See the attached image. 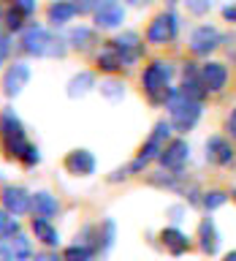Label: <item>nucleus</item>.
Wrapping results in <instances>:
<instances>
[{"label": "nucleus", "mask_w": 236, "mask_h": 261, "mask_svg": "<svg viewBox=\"0 0 236 261\" xmlns=\"http://www.w3.org/2000/svg\"><path fill=\"white\" fill-rule=\"evenodd\" d=\"M19 49L30 57H65L68 41L54 36V33L46 30L44 24H27V28L22 30Z\"/></svg>", "instance_id": "nucleus-1"}, {"label": "nucleus", "mask_w": 236, "mask_h": 261, "mask_svg": "<svg viewBox=\"0 0 236 261\" xmlns=\"http://www.w3.org/2000/svg\"><path fill=\"white\" fill-rule=\"evenodd\" d=\"M171 79H174V65L168 60H152L141 73V90L152 106H166L171 95Z\"/></svg>", "instance_id": "nucleus-2"}, {"label": "nucleus", "mask_w": 236, "mask_h": 261, "mask_svg": "<svg viewBox=\"0 0 236 261\" xmlns=\"http://www.w3.org/2000/svg\"><path fill=\"white\" fill-rule=\"evenodd\" d=\"M0 144H3L6 158H16V161H22L24 152L30 150V142L24 136V125L14 109L0 112Z\"/></svg>", "instance_id": "nucleus-3"}, {"label": "nucleus", "mask_w": 236, "mask_h": 261, "mask_svg": "<svg viewBox=\"0 0 236 261\" xmlns=\"http://www.w3.org/2000/svg\"><path fill=\"white\" fill-rule=\"evenodd\" d=\"M166 106L171 109V125H174L179 134H187V130H193L195 122L201 120V101H193V98H187L179 87L171 90Z\"/></svg>", "instance_id": "nucleus-4"}, {"label": "nucleus", "mask_w": 236, "mask_h": 261, "mask_svg": "<svg viewBox=\"0 0 236 261\" xmlns=\"http://www.w3.org/2000/svg\"><path fill=\"white\" fill-rule=\"evenodd\" d=\"M168 136H171V122H166V120L158 122V125H155V130L150 134V139L144 142L141 152H138L136 158L130 161V166H128L130 174H138V171L146 169V163H150L152 158H160V152L166 150V144H168Z\"/></svg>", "instance_id": "nucleus-5"}, {"label": "nucleus", "mask_w": 236, "mask_h": 261, "mask_svg": "<svg viewBox=\"0 0 236 261\" xmlns=\"http://www.w3.org/2000/svg\"><path fill=\"white\" fill-rule=\"evenodd\" d=\"M179 33V16L166 8V11H160L155 19L150 22V28H146V41L150 44H168V41H174Z\"/></svg>", "instance_id": "nucleus-6"}, {"label": "nucleus", "mask_w": 236, "mask_h": 261, "mask_svg": "<svg viewBox=\"0 0 236 261\" xmlns=\"http://www.w3.org/2000/svg\"><path fill=\"white\" fill-rule=\"evenodd\" d=\"M220 44H223V36H220V30L215 24H198V28L190 33V41H187L190 52L198 55V57L212 55L215 49H220Z\"/></svg>", "instance_id": "nucleus-7"}, {"label": "nucleus", "mask_w": 236, "mask_h": 261, "mask_svg": "<svg viewBox=\"0 0 236 261\" xmlns=\"http://www.w3.org/2000/svg\"><path fill=\"white\" fill-rule=\"evenodd\" d=\"M109 44L120 52V57H122V63H125V65L138 63V60H141V55H144V41H141V36H138V33H133V30L120 33V36L111 38Z\"/></svg>", "instance_id": "nucleus-8"}, {"label": "nucleus", "mask_w": 236, "mask_h": 261, "mask_svg": "<svg viewBox=\"0 0 236 261\" xmlns=\"http://www.w3.org/2000/svg\"><path fill=\"white\" fill-rule=\"evenodd\" d=\"M0 204H3V210H8L11 215L19 218V215L33 210V196L19 185H6L3 191H0Z\"/></svg>", "instance_id": "nucleus-9"}, {"label": "nucleus", "mask_w": 236, "mask_h": 261, "mask_svg": "<svg viewBox=\"0 0 236 261\" xmlns=\"http://www.w3.org/2000/svg\"><path fill=\"white\" fill-rule=\"evenodd\" d=\"M160 166L166 171H182L185 163L190 161V144L185 139H174V142L166 144V150L160 152Z\"/></svg>", "instance_id": "nucleus-10"}, {"label": "nucleus", "mask_w": 236, "mask_h": 261, "mask_svg": "<svg viewBox=\"0 0 236 261\" xmlns=\"http://www.w3.org/2000/svg\"><path fill=\"white\" fill-rule=\"evenodd\" d=\"M0 256L3 261H27L33 256L30 240L22 231L14 237H0Z\"/></svg>", "instance_id": "nucleus-11"}, {"label": "nucleus", "mask_w": 236, "mask_h": 261, "mask_svg": "<svg viewBox=\"0 0 236 261\" xmlns=\"http://www.w3.org/2000/svg\"><path fill=\"white\" fill-rule=\"evenodd\" d=\"M27 82H30V65L27 63H11L6 71V76H3L6 98H16L24 87H27Z\"/></svg>", "instance_id": "nucleus-12"}, {"label": "nucleus", "mask_w": 236, "mask_h": 261, "mask_svg": "<svg viewBox=\"0 0 236 261\" xmlns=\"http://www.w3.org/2000/svg\"><path fill=\"white\" fill-rule=\"evenodd\" d=\"M206 161L215 163V166H228L233 163V144L228 142L225 136H209L206 139Z\"/></svg>", "instance_id": "nucleus-13"}, {"label": "nucleus", "mask_w": 236, "mask_h": 261, "mask_svg": "<svg viewBox=\"0 0 236 261\" xmlns=\"http://www.w3.org/2000/svg\"><path fill=\"white\" fill-rule=\"evenodd\" d=\"M201 82L206 87V93H220L228 82V68L225 63H217V60H209L201 65Z\"/></svg>", "instance_id": "nucleus-14"}, {"label": "nucleus", "mask_w": 236, "mask_h": 261, "mask_svg": "<svg viewBox=\"0 0 236 261\" xmlns=\"http://www.w3.org/2000/svg\"><path fill=\"white\" fill-rule=\"evenodd\" d=\"M65 169L76 177H90L95 171V155L90 150H71L65 155Z\"/></svg>", "instance_id": "nucleus-15"}, {"label": "nucleus", "mask_w": 236, "mask_h": 261, "mask_svg": "<svg viewBox=\"0 0 236 261\" xmlns=\"http://www.w3.org/2000/svg\"><path fill=\"white\" fill-rule=\"evenodd\" d=\"M198 245L206 256H215L220 250V231H217V226L212 218H203L198 223Z\"/></svg>", "instance_id": "nucleus-16"}, {"label": "nucleus", "mask_w": 236, "mask_h": 261, "mask_svg": "<svg viewBox=\"0 0 236 261\" xmlns=\"http://www.w3.org/2000/svg\"><path fill=\"white\" fill-rule=\"evenodd\" d=\"M160 245L171 253V256H182V253L190 250V240H187V237L179 231V228H174V226L160 231Z\"/></svg>", "instance_id": "nucleus-17"}, {"label": "nucleus", "mask_w": 236, "mask_h": 261, "mask_svg": "<svg viewBox=\"0 0 236 261\" xmlns=\"http://www.w3.org/2000/svg\"><path fill=\"white\" fill-rule=\"evenodd\" d=\"M65 41H68V46L79 49V52H87V49H93L98 44V36H95L93 28H87V24H76V28L68 30Z\"/></svg>", "instance_id": "nucleus-18"}, {"label": "nucleus", "mask_w": 236, "mask_h": 261, "mask_svg": "<svg viewBox=\"0 0 236 261\" xmlns=\"http://www.w3.org/2000/svg\"><path fill=\"white\" fill-rule=\"evenodd\" d=\"M76 14H79V11H76V6H73V0H54V3L46 8V19L52 22L54 28L68 24Z\"/></svg>", "instance_id": "nucleus-19"}, {"label": "nucleus", "mask_w": 236, "mask_h": 261, "mask_svg": "<svg viewBox=\"0 0 236 261\" xmlns=\"http://www.w3.org/2000/svg\"><path fill=\"white\" fill-rule=\"evenodd\" d=\"M33 234H36V240H41L46 245V248H57L60 245V234H57V228L49 223V218H38L33 215Z\"/></svg>", "instance_id": "nucleus-20"}, {"label": "nucleus", "mask_w": 236, "mask_h": 261, "mask_svg": "<svg viewBox=\"0 0 236 261\" xmlns=\"http://www.w3.org/2000/svg\"><path fill=\"white\" fill-rule=\"evenodd\" d=\"M57 210H60V204H57V199H54L52 193L41 191V193L33 196V215H38V218H54Z\"/></svg>", "instance_id": "nucleus-21"}, {"label": "nucleus", "mask_w": 236, "mask_h": 261, "mask_svg": "<svg viewBox=\"0 0 236 261\" xmlns=\"http://www.w3.org/2000/svg\"><path fill=\"white\" fill-rule=\"evenodd\" d=\"M93 87H98L93 73H90V71H79L76 76L68 82V98H84Z\"/></svg>", "instance_id": "nucleus-22"}, {"label": "nucleus", "mask_w": 236, "mask_h": 261, "mask_svg": "<svg viewBox=\"0 0 236 261\" xmlns=\"http://www.w3.org/2000/svg\"><path fill=\"white\" fill-rule=\"evenodd\" d=\"M122 57H120V52L114 49L111 44H106L101 52H98V68L101 71H106V73H117L120 68H122Z\"/></svg>", "instance_id": "nucleus-23"}, {"label": "nucleus", "mask_w": 236, "mask_h": 261, "mask_svg": "<svg viewBox=\"0 0 236 261\" xmlns=\"http://www.w3.org/2000/svg\"><path fill=\"white\" fill-rule=\"evenodd\" d=\"M0 16H3V28H6L8 33H19V30H24V19H27V16H24L14 3H11V8H6V11L0 14Z\"/></svg>", "instance_id": "nucleus-24"}, {"label": "nucleus", "mask_w": 236, "mask_h": 261, "mask_svg": "<svg viewBox=\"0 0 236 261\" xmlns=\"http://www.w3.org/2000/svg\"><path fill=\"white\" fill-rule=\"evenodd\" d=\"M111 242H114V220L106 218L103 223H101V228H98V242H95V248L101 250V253H106V250L111 248Z\"/></svg>", "instance_id": "nucleus-25"}, {"label": "nucleus", "mask_w": 236, "mask_h": 261, "mask_svg": "<svg viewBox=\"0 0 236 261\" xmlns=\"http://www.w3.org/2000/svg\"><path fill=\"white\" fill-rule=\"evenodd\" d=\"M101 95H103V98H109V101H120V98L125 95V85H122L120 79L109 76V79H103V82H101Z\"/></svg>", "instance_id": "nucleus-26"}, {"label": "nucleus", "mask_w": 236, "mask_h": 261, "mask_svg": "<svg viewBox=\"0 0 236 261\" xmlns=\"http://www.w3.org/2000/svg\"><path fill=\"white\" fill-rule=\"evenodd\" d=\"M93 250H95V248H90V245H81V242H76V245H71V248H65V253H63V261H90V256H93Z\"/></svg>", "instance_id": "nucleus-27"}, {"label": "nucleus", "mask_w": 236, "mask_h": 261, "mask_svg": "<svg viewBox=\"0 0 236 261\" xmlns=\"http://www.w3.org/2000/svg\"><path fill=\"white\" fill-rule=\"evenodd\" d=\"M14 234H19L16 215H11L8 210H0V237H14Z\"/></svg>", "instance_id": "nucleus-28"}, {"label": "nucleus", "mask_w": 236, "mask_h": 261, "mask_svg": "<svg viewBox=\"0 0 236 261\" xmlns=\"http://www.w3.org/2000/svg\"><path fill=\"white\" fill-rule=\"evenodd\" d=\"M228 196H231V193H225V191H217V188H215V191H206V193H203L201 204H203V207H206V210L212 212V210L223 207V204L228 201Z\"/></svg>", "instance_id": "nucleus-29"}, {"label": "nucleus", "mask_w": 236, "mask_h": 261, "mask_svg": "<svg viewBox=\"0 0 236 261\" xmlns=\"http://www.w3.org/2000/svg\"><path fill=\"white\" fill-rule=\"evenodd\" d=\"M185 8L195 16H203L206 11H212V6H215V0H182Z\"/></svg>", "instance_id": "nucleus-30"}, {"label": "nucleus", "mask_w": 236, "mask_h": 261, "mask_svg": "<svg viewBox=\"0 0 236 261\" xmlns=\"http://www.w3.org/2000/svg\"><path fill=\"white\" fill-rule=\"evenodd\" d=\"M73 6H76L79 14H95L98 0H73Z\"/></svg>", "instance_id": "nucleus-31"}, {"label": "nucleus", "mask_w": 236, "mask_h": 261, "mask_svg": "<svg viewBox=\"0 0 236 261\" xmlns=\"http://www.w3.org/2000/svg\"><path fill=\"white\" fill-rule=\"evenodd\" d=\"M11 52V38H8V30H0V63Z\"/></svg>", "instance_id": "nucleus-32"}, {"label": "nucleus", "mask_w": 236, "mask_h": 261, "mask_svg": "<svg viewBox=\"0 0 236 261\" xmlns=\"http://www.w3.org/2000/svg\"><path fill=\"white\" fill-rule=\"evenodd\" d=\"M38 161H41V152H38V147H36V144H30V150L24 152V158H22V163H24V166H36Z\"/></svg>", "instance_id": "nucleus-33"}, {"label": "nucleus", "mask_w": 236, "mask_h": 261, "mask_svg": "<svg viewBox=\"0 0 236 261\" xmlns=\"http://www.w3.org/2000/svg\"><path fill=\"white\" fill-rule=\"evenodd\" d=\"M14 6L19 8L24 16H33V14H36V0H14Z\"/></svg>", "instance_id": "nucleus-34"}, {"label": "nucleus", "mask_w": 236, "mask_h": 261, "mask_svg": "<svg viewBox=\"0 0 236 261\" xmlns=\"http://www.w3.org/2000/svg\"><path fill=\"white\" fill-rule=\"evenodd\" d=\"M225 130L231 134V139H236V106L231 109V114H228V120H225Z\"/></svg>", "instance_id": "nucleus-35"}, {"label": "nucleus", "mask_w": 236, "mask_h": 261, "mask_svg": "<svg viewBox=\"0 0 236 261\" xmlns=\"http://www.w3.org/2000/svg\"><path fill=\"white\" fill-rule=\"evenodd\" d=\"M223 19L236 22V6H225V8H223Z\"/></svg>", "instance_id": "nucleus-36"}, {"label": "nucleus", "mask_w": 236, "mask_h": 261, "mask_svg": "<svg viewBox=\"0 0 236 261\" xmlns=\"http://www.w3.org/2000/svg\"><path fill=\"white\" fill-rule=\"evenodd\" d=\"M36 261H63V258L52 256V253H41V256H36Z\"/></svg>", "instance_id": "nucleus-37"}, {"label": "nucleus", "mask_w": 236, "mask_h": 261, "mask_svg": "<svg viewBox=\"0 0 236 261\" xmlns=\"http://www.w3.org/2000/svg\"><path fill=\"white\" fill-rule=\"evenodd\" d=\"M171 215H174V220L179 223V220H182V210H179V207H174V210H171Z\"/></svg>", "instance_id": "nucleus-38"}, {"label": "nucleus", "mask_w": 236, "mask_h": 261, "mask_svg": "<svg viewBox=\"0 0 236 261\" xmlns=\"http://www.w3.org/2000/svg\"><path fill=\"white\" fill-rule=\"evenodd\" d=\"M223 261H236V250H231V253H225V258Z\"/></svg>", "instance_id": "nucleus-39"}, {"label": "nucleus", "mask_w": 236, "mask_h": 261, "mask_svg": "<svg viewBox=\"0 0 236 261\" xmlns=\"http://www.w3.org/2000/svg\"><path fill=\"white\" fill-rule=\"evenodd\" d=\"M231 199H233V201H236V188H233V191H231Z\"/></svg>", "instance_id": "nucleus-40"}, {"label": "nucleus", "mask_w": 236, "mask_h": 261, "mask_svg": "<svg viewBox=\"0 0 236 261\" xmlns=\"http://www.w3.org/2000/svg\"><path fill=\"white\" fill-rule=\"evenodd\" d=\"M11 3H14V0H11Z\"/></svg>", "instance_id": "nucleus-41"}]
</instances>
